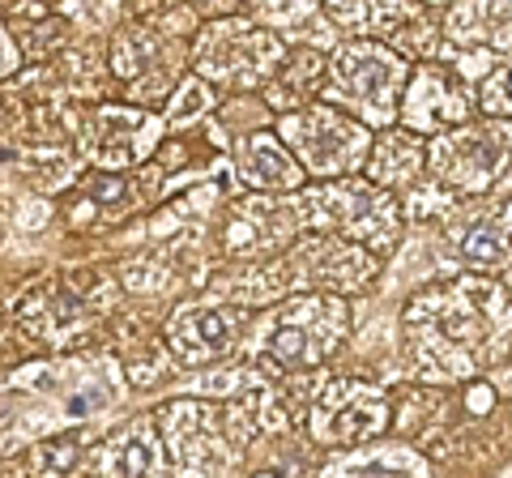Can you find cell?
I'll return each instance as SVG.
<instances>
[{
  "mask_svg": "<svg viewBox=\"0 0 512 478\" xmlns=\"http://www.w3.org/2000/svg\"><path fill=\"white\" fill-rule=\"evenodd\" d=\"M406 325L423 333V355L436 376H474L512 350V291L461 274L414 299Z\"/></svg>",
  "mask_w": 512,
  "mask_h": 478,
  "instance_id": "cell-1",
  "label": "cell"
},
{
  "mask_svg": "<svg viewBox=\"0 0 512 478\" xmlns=\"http://www.w3.org/2000/svg\"><path fill=\"white\" fill-rule=\"evenodd\" d=\"M350 308L342 295L308 291L278 304L261 325V359L282 372H312L342 346Z\"/></svg>",
  "mask_w": 512,
  "mask_h": 478,
  "instance_id": "cell-2",
  "label": "cell"
},
{
  "mask_svg": "<svg viewBox=\"0 0 512 478\" xmlns=\"http://www.w3.org/2000/svg\"><path fill=\"white\" fill-rule=\"evenodd\" d=\"M512 167V120H474L427 141V171L448 193L483 197Z\"/></svg>",
  "mask_w": 512,
  "mask_h": 478,
  "instance_id": "cell-3",
  "label": "cell"
},
{
  "mask_svg": "<svg viewBox=\"0 0 512 478\" xmlns=\"http://www.w3.org/2000/svg\"><path fill=\"white\" fill-rule=\"evenodd\" d=\"M278 137L299 158V167H308L329 184L359 171L367 163V154H372V133L333 103H308L291 111V116H282Z\"/></svg>",
  "mask_w": 512,
  "mask_h": 478,
  "instance_id": "cell-4",
  "label": "cell"
},
{
  "mask_svg": "<svg viewBox=\"0 0 512 478\" xmlns=\"http://www.w3.org/2000/svg\"><path fill=\"white\" fill-rule=\"evenodd\" d=\"M406 86H410V65L406 56H397L393 43L355 39L338 47V56H333V90L355 107H363V116L372 124L397 120Z\"/></svg>",
  "mask_w": 512,
  "mask_h": 478,
  "instance_id": "cell-5",
  "label": "cell"
},
{
  "mask_svg": "<svg viewBox=\"0 0 512 478\" xmlns=\"http://www.w3.org/2000/svg\"><path fill=\"white\" fill-rule=\"evenodd\" d=\"M474 94L470 82L457 77V69L448 65H419L410 73V86H406V99H402V129L414 137H440V133H453V129H466L474 124Z\"/></svg>",
  "mask_w": 512,
  "mask_h": 478,
  "instance_id": "cell-6",
  "label": "cell"
},
{
  "mask_svg": "<svg viewBox=\"0 0 512 478\" xmlns=\"http://www.w3.org/2000/svg\"><path fill=\"white\" fill-rule=\"evenodd\" d=\"M282 60H286V47L269 35V30L252 26L244 18L210 26L197 47V69L205 77H222V82H235V86L261 82Z\"/></svg>",
  "mask_w": 512,
  "mask_h": 478,
  "instance_id": "cell-7",
  "label": "cell"
},
{
  "mask_svg": "<svg viewBox=\"0 0 512 478\" xmlns=\"http://www.w3.org/2000/svg\"><path fill=\"white\" fill-rule=\"evenodd\" d=\"M384 423H389V397L355 376L329 380L312 406V436L325 444L372 440L384 432Z\"/></svg>",
  "mask_w": 512,
  "mask_h": 478,
  "instance_id": "cell-8",
  "label": "cell"
},
{
  "mask_svg": "<svg viewBox=\"0 0 512 478\" xmlns=\"http://www.w3.org/2000/svg\"><path fill=\"white\" fill-rule=\"evenodd\" d=\"M239 338V312L222 304H197L171 316L167 342L175 350V359L188 368H205L218 363L222 355H231V346Z\"/></svg>",
  "mask_w": 512,
  "mask_h": 478,
  "instance_id": "cell-9",
  "label": "cell"
},
{
  "mask_svg": "<svg viewBox=\"0 0 512 478\" xmlns=\"http://www.w3.org/2000/svg\"><path fill=\"white\" fill-rule=\"evenodd\" d=\"M303 227L295 201H274V197H248L235 201V210L222 227V248L235 252V257H248V252H265L286 244L295 231Z\"/></svg>",
  "mask_w": 512,
  "mask_h": 478,
  "instance_id": "cell-10",
  "label": "cell"
},
{
  "mask_svg": "<svg viewBox=\"0 0 512 478\" xmlns=\"http://www.w3.org/2000/svg\"><path fill=\"white\" fill-rule=\"evenodd\" d=\"M158 141V120L137 107H99L90 116V158L103 167H128Z\"/></svg>",
  "mask_w": 512,
  "mask_h": 478,
  "instance_id": "cell-11",
  "label": "cell"
},
{
  "mask_svg": "<svg viewBox=\"0 0 512 478\" xmlns=\"http://www.w3.org/2000/svg\"><path fill=\"white\" fill-rule=\"evenodd\" d=\"M342 239L367 248L372 257L393 252L397 239H402V205H397V197L367 180H355V201H350V218H346Z\"/></svg>",
  "mask_w": 512,
  "mask_h": 478,
  "instance_id": "cell-12",
  "label": "cell"
},
{
  "mask_svg": "<svg viewBox=\"0 0 512 478\" xmlns=\"http://www.w3.org/2000/svg\"><path fill=\"white\" fill-rule=\"evenodd\" d=\"M423 167H427V141L406 129H393L372 141V154L363 163V180L384 188V193H397V188L419 180Z\"/></svg>",
  "mask_w": 512,
  "mask_h": 478,
  "instance_id": "cell-13",
  "label": "cell"
},
{
  "mask_svg": "<svg viewBox=\"0 0 512 478\" xmlns=\"http://www.w3.org/2000/svg\"><path fill=\"white\" fill-rule=\"evenodd\" d=\"M239 171H244L248 184L265 188V193H299L303 175H308L299 167V158L282 146L278 133H252L244 158H239Z\"/></svg>",
  "mask_w": 512,
  "mask_h": 478,
  "instance_id": "cell-14",
  "label": "cell"
},
{
  "mask_svg": "<svg viewBox=\"0 0 512 478\" xmlns=\"http://www.w3.org/2000/svg\"><path fill=\"white\" fill-rule=\"evenodd\" d=\"M18 316L30 333H39V338H64L69 329H77L86 321V299L73 295L64 282H39L26 291Z\"/></svg>",
  "mask_w": 512,
  "mask_h": 478,
  "instance_id": "cell-15",
  "label": "cell"
},
{
  "mask_svg": "<svg viewBox=\"0 0 512 478\" xmlns=\"http://www.w3.org/2000/svg\"><path fill=\"white\" fill-rule=\"evenodd\" d=\"M457 257L478 269H495L512 257V201L470 218L457 235Z\"/></svg>",
  "mask_w": 512,
  "mask_h": 478,
  "instance_id": "cell-16",
  "label": "cell"
},
{
  "mask_svg": "<svg viewBox=\"0 0 512 478\" xmlns=\"http://www.w3.org/2000/svg\"><path fill=\"white\" fill-rule=\"evenodd\" d=\"M107 474L111 478H163V440L150 423H137L116 449L107 453Z\"/></svg>",
  "mask_w": 512,
  "mask_h": 478,
  "instance_id": "cell-17",
  "label": "cell"
},
{
  "mask_svg": "<svg viewBox=\"0 0 512 478\" xmlns=\"http://www.w3.org/2000/svg\"><path fill=\"white\" fill-rule=\"evenodd\" d=\"M474 103L483 120H512V60H500L483 82L474 86Z\"/></svg>",
  "mask_w": 512,
  "mask_h": 478,
  "instance_id": "cell-18",
  "label": "cell"
},
{
  "mask_svg": "<svg viewBox=\"0 0 512 478\" xmlns=\"http://www.w3.org/2000/svg\"><path fill=\"white\" fill-rule=\"evenodd\" d=\"M116 77H124V82H133L137 73H146L150 65H154V35H128V39H120L116 43Z\"/></svg>",
  "mask_w": 512,
  "mask_h": 478,
  "instance_id": "cell-19",
  "label": "cell"
},
{
  "mask_svg": "<svg viewBox=\"0 0 512 478\" xmlns=\"http://www.w3.org/2000/svg\"><path fill=\"white\" fill-rule=\"evenodd\" d=\"M77 457H82V436H60V440H47L43 449V470L47 474H69L77 466Z\"/></svg>",
  "mask_w": 512,
  "mask_h": 478,
  "instance_id": "cell-20",
  "label": "cell"
},
{
  "mask_svg": "<svg viewBox=\"0 0 512 478\" xmlns=\"http://www.w3.org/2000/svg\"><path fill=\"white\" fill-rule=\"evenodd\" d=\"M205 107H210V90H205V82H184L180 90H175V103H171V124L197 120Z\"/></svg>",
  "mask_w": 512,
  "mask_h": 478,
  "instance_id": "cell-21",
  "label": "cell"
},
{
  "mask_svg": "<svg viewBox=\"0 0 512 478\" xmlns=\"http://www.w3.org/2000/svg\"><path fill=\"white\" fill-rule=\"evenodd\" d=\"M90 197L99 201V205H124L128 197V184L120 180V175H111V171H99V175H90Z\"/></svg>",
  "mask_w": 512,
  "mask_h": 478,
  "instance_id": "cell-22",
  "label": "cell"
},
{
  "mask_svg": "<svg viewBox=\"0 0 512 478\" xmlns=\"http://www.w3.org/2000/svg\"><path fill=\"white\" fill-rule=\"evenodd\" d=\"M466 406H470V414L495 410V385H487V380H470L466 385Z\"/></svg>",
  "mask_w": 512,
  "mask_h": 478,
  "instance_id": "cell-23",
  "label": "cell"
},
{
  "mask_svg": "<svg viewBox=\"0 0 512 478\" xmlns=\"http://www.w3.org/2000/svg\"><path fill=\"white\" fill-rule=\"evenodd\" d=\"M22 65V52H18V43H13L9 35H5V26H0V82Z\"/></svg>",
  "mask_w": 512,
  "mask_h": 478,
  "instance_id": "cell-24",
  "label": "cell"
}]
</instances>
